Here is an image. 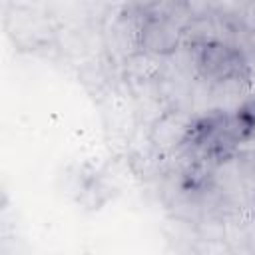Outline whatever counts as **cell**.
Instances as JSON below:
<instances>
[{
  "instance_id": "1",
  "label": "cell",
  "mask_w": 255,
  "mask_h": 255,
  "mask_svg": "<svg viewBox=\"0 0 255 255\" xmlns=\"http://www.w3.org/2000/svg\"><path fill=\"white\" fill-rule=\"evenodd\" d=\"M199 124L187 108H165L149 124V145L159 155H173L195 137Z\"/></svg>"
},
{
  "instance_id": "2",
  "label": "cell",
  "mask_w": 255,
  "mask_h": 255,
  "mask_svg": "<svg viewBox=\"0 0 255 255\" xmlns=\"http://www.w3.org/2000/svg\"><path fill=\"white\" fill-rule=\"evenodd\" d=\"M183 22L169 10L143 14L139 32V50L155 56H171L183 42Z\"/></svg>"
},
{
  "instance_id": "3",
  "label": "cell",
  "mask_w": 255,
  "mask_h": 255,
  "mask_svg": "<svg viewBox=\"0 0 255 255\" xmlns=\"http://www.w3.org/2000/svg\"><path fill=\"white\" fill-rule=\"evenodd\" d=\"M213 82V108L219 118H233L245 112L251 100V84L247 72H235Z\"/></svg>"
},
{
  "instance_id": "4",
  "label": "cell",
  "mask_w": 255,
  "mask_h": 255,
  "mask_svg": "<svg viewBox=\"0 0 255 255\" xmlns=\"http://www.w3.org/2000/svg\"><path fill=\"white\" fill-rule=\"evenodd\" d=\"M124 70L133 84H157L167 70V58L137 50L126 58Z\"/></svg>"
},
{
  "instance_id": "5",
  "label": "cell",
  "mask_w": 255,
  "mask_h": 255,
  "mask_svg": "<svg viewBox=\"0 0 255 255\" xmlns=\"http://www.w3.org/2000/svg\"><path fill=\"white\" fill-rule=\"evenodd\" d=\"M223 0H181L189 18H209L215 16Z\"/></svg>"
},
{
  "instance_id": "6",
  "label": "cell",
  "mask_w": 255,
  "mask_h": 255,
  "mask_svg": "<svg viewBox=\"0 0 255 255\" xmlns=\"http://www.w3.org/2000/svg\"><path fill=\"white\" fill-rule=\"evenodd\" d=\"M239 24L253 32L255 30V0H245V6H243V12H241V18H239Z\"/></svg>"
},
{
  "instance_id": "7",
  "label": "cell",
  "mask_w": 255,
  "mask_h": 255,
  "mask_svg": "<svg viewBox=\"0 0 255 255\" xmlns=\"http://www.w3.org/2000/svg\"><path fill=\"white\" fill-rule=\"evenodd\" d=\"M249 58H251V60H255V30L251 32V54H249ZM249 58H247L245 62H249Z\"/></svg>"
}]
</instances>
